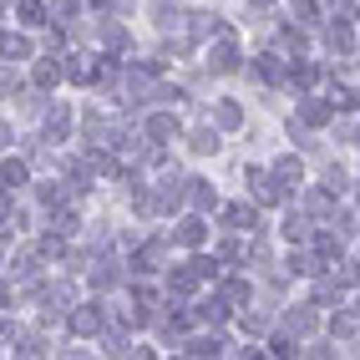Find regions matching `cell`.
Instances as JSON below:
<instances>
[{
	"mask_svg": "<svg viewBox=\"0 0 360 360\" xmlns=\"http://www.w3.org/2000/svg\"><path fill=\"white\" fill-rule=\"evenodd\" d=\"M325 41H330V51H350V46H355V41H350V26H340V20L325 31Z\"/></svg>",
	"mask_w": 360,
	"mask_h": 360,
	"instance_id": "484cf974",
	"label": "cell"
},
{
	"mask_svg": "<svg viewBox=\"0 0 360 360\" xmlns=\"http://www.w3.org/2000/svg\"><path fill=\"white\" fill-rule=\"evenodd\" d=\"M224 350H229V345L219 340V335H198V340L183 345V355H203V360H208V355H224Z\"/></svg>",
	"mask_w": 360,
	"mask_h": 360,
	"instance_id": "e0dca14e",
	"label": "cell"
},
{
	"mask_svg": "<svg viewBox=\"0 0 360 360\" xmlns=\"http://www.w3.org/2000/svg\"><path fill=\"white\" fill-rule=\"evenodd\" d=\"M198 320H203V325H224V320H229V300H224V295L203 300V304H198Z\"/></svg>",
	"mask_w": 360,
	"mask_h": 360,
	"instance_id": "9a60e30c",
	"label": "cell"
},
{
	"mask_svg": "<svg viewBox=\"0 0 360 360\" xmlns=\"http://www.w3.org/2000/svg\"><path fill=\"white\" fill-rule=\"evenodd\" d=\"M208 66H213V77H229V71H238V46H233V31L213 36V46H208Z\"/></svg>",
	"mask_w": 360,
	"mask_h": 360,
	"instance_id": "6da1fadb",
	"label": "cell"
},
{
	"mask_svg": "<svg viewBox=\"0 0 360 360\" xmlns=\"http://www.w3.org/2000/svg\"><path fill=\"white\" fill-rule=\"evenodd\" d=\"M193 269L203 274V279H219L224 269H219V259H193Z\"/></svg>",
	"mask_w": 360,
	"mask_h": 360,
	"instance_id": "74e56055",
	"label": "cell"
},
{
	"mask_svg": "<svg viewBox=\"0 0 360 360\" xmlns=\"http://www.w3.org/2000/svg\"><path fill=\"white\" fill-rule=\"evenodd\" d=\"M264 325H269V320H264V315H259V309H249V315H244V330H249V335H259Z\"/></svg>",
	"mask_w": 360,
	"mask_h": 360,
	"instance_id": "60d3db41",
	"label": "cell"
},
{
	"mask_svg": "<svg viewBox=\"0 0 360 360\" xmlns=\"http://www.w3.org/2000/svg\"><path fill=\"white\" fill-rule=\"evenodd\" d=\"M355 137H360V132H355Z\"/></svg>",
	"mask_w": 360,
	"mask_h": 360,
	"instance_id": "f6af8a7d",
	"label": "cell"
},
{
	"mask_svg": "<svg viewBox=\"0 0 360 360\" xmlns=\"http://www.w3.org/2000/svg\"><path fill=\"white\" fill-rule=\"evenodd\" d=\"M224 31H229V20H219V15H188V36H193V41L224 36Z\"/></svg>",
	"mask_w": 360,
	"mask_h": 360,
	"instance_id": "277c9868",
	"label": "cell"
},
{
	"mask_svg": "<svg viewBox=\"0 0 360 360\" xmlns=\"http://www.w3.org/2000/svg\"><path fill=\"white\" fill-rule=\"evenodd\" d=\"M31 56V41L26 36H6V61H26Z\"/></svg>",
	"mask_w": 360,
	"mask_h": 360,
	"instance_id": "1f68e13d",
	"label": "cell"
},
{
	"mask_svg": "<svg viewBox=\"0 0 360 360\" xmlns=\"http://www.w3.org/2000/svg\"><path fill=\"white\" fill-rule=\"evenodd\" d=\"M36 300L46 304V315H66L71 309V284H46V290H36Z\"/></svg>",
	"mask_w": 360,
	"mask_h": 360,
	"instance_id": "3957f363",
	"label": "cell"
},
{
	"mask_svg": "<svg viewBox=\"0 0 360 360\" xmlns=\"http://www.w3.org/2000/svg\"><path fill=\"white\" fill-rule=\"evenodd\" d=\"M198 279H203V274L193 269V264H183L178 274H167V290H173V295H193V290H198Z\"/></svg>",
	"mask_w": 360,
	"mask_h": 360,
	"instance_id": "7c38bea8",
	"label": "cell"
},
{
	"mask_svg": "<svg viewBox=\"0 0 360 360\" xmlns=\"http://www.w3.org/2000/svg\"><path fill=\"white\" fill-rule=\"evenodd\" d=\"M229 304H249V284L244 279H224V290H219Z\"/></svg>",
	"mask_w": 360,
	"mask_h": 360,
	"instance_id": "83f0119b",
	"label": "cell"
},
{
	"mask_svg": "<svg viewBox=\"0 0 360 360\" xmlns=\"http://www.w3.org/2000/svg\"><path fill=\"white\" fill-rule=\"evenodd\" d=\"M304 233H309V219H304V213H290V219H284V238H290V244H300Z\"/></svg>",
	"mask_w": 360,
	"mask_h": 360,
	"instance_id": "f1b7e54d",
	"label": "cell"
},
{
	"mask_svg": "<svg viewBox=\"0 0 360 360\" xmlns=\"http://www.w3.org/2000/svg\"><path fill=\"white\" fill-rule=\"evenodd\" d=\"M193 153H219V132H213V127H198V132H193Z\"/></svg>",
	"mask_w": 360,
	"mask_h": 360,
	"instance_id": "d6a6232c",
	"label": "cell"
},
{
	"mask_svg": "<svg viewBox=\"0 0 360 360\" xmlns=\"http://www.w3.org/2000/svg\"><path fill=\"white\" fill-rule=\"evenodd\" d=\"M325 188H335V193L345 188V173H340V167H325Z\"/></svg>",
	"mask_w": 360,
	"mask_h": 360,
	"instance_id": "b9f144b4",
	"label": "cell"
},
{
	"mask_svg": "<svg viewBox=\"0 0 360 360\" xmlns=\"http://www.w3.org/2000/svg\"><path fill=\"white\" fill-rule=\"evenodd\" d=\"M117 284H122V269H117L112 259L91 264V290H117Z\"/></svg>",
	"mask_w": 360,
	"mask_h": 360,
	"instance_id": "ba28073f",
	"label": "cell"
},
{
	"mask_svg": "<svg viewBox=\"0 0 360 360\" xmlns=\"http://www.w3.org/2000/svg\"><path fill=\"white\" fill-rule=\"evenodd\" d=\"M269 355H295V340H290V335H274V340H269Z\"/></svg>",
	"mask_w": 360,
	"mask_h": 360,
	"instance_id": "ab89813d",
	"label": "cell"
},
{
	"mask_svg": "<svg viewBox=\"0 0 360 360\" xmlns=\"http://www.w3.org/2000/svg\"><path fill=\"white\" fill-rule=\"evenodd\" d=\"M330 102H335V112H355L360 107V97H355L350 86H330Z\"/></svg>",
	"mask_w": 360,
	"mask_h": 360,
	"instance_id": "4316f807",
	"label": "cell"
},
{
	"mask_svg": "<svg viewBox=\"0 0 360 360\" xmlns=\"http://www.w3.org/2000/svg\"><path fill=\"white\" fill-rule=\"evenodd\" d=\"M304 213H335V198L315 188V193H304Z\"/></svg>",
	"mask_w": 360,
	"mask_h": 360,
	"instance_id": "4dcf8cb0",
	"label": "cell"
},
{
	"mask_svg": "<svg viewBox=\"0 0 360 360\" xmlns=\"http://www.w3.org/2000/svg\"><path fill=\"white\" fill-rule=\"evenodd\" d=\"M330 117H335V102H315V97H309V102L300 107V122H309V127H325Z\"/></svg>",
	"mask_w": 360,
	"mask_h": 360,
	"instance_id": "8fae6325",
	"label": "cell"
},
{
	"mask_svg": "<svg viewBox=\"0 0 360 360\" xmlns=\"http://www.w3.org/2000/svg\"><path fill=\"white\" fill-rule=\"evenodd\" d=\"M173 132H178V117H167V112H158L153 122H148V137H153V142H167Z\"/></svg>",
	"mask_w": 360,
	"mask_h": 360,
	"instance_id": "d6986e66",
	"label": "cell"
},
{
	"mask_svg": "<svg viewBox=\"0 0 360 360\" xmlns=\"http://www.w3.org/2000/svg\"><path fill=\"white\" fill-rule=\"evenodd\" d=\"M290 82H295L300 91H309V86H315V82H320V66H309V61H300V66L290 71Z\"/></svg>",
	"mask_w": 360,
	"mask_h": 360,
	"instance_id": "603a6c76",
	"label": "cell"
},
{
	"mask_svg": "<svg viewBox=\"0 0 360 360\" xmlns=\"http://www.w3.org/2000/svg\"><path fill=\"white\" fill-rule=\"evenodd\" d=\"M315 259H320V264L340 259V229H320V233H315Z\"/></svg>",
	"mask_w": 360,
	"mask_h": 360,
	"instance_id": "9c48e42d",
	"label": "cell"
},
{
	"mask_svg": "<svg viewBox=\"0 0 360 360\" xmlns=\"http://www.w3.org/2000/svg\"><path fill=\"white\" fill-rule=\"evenodd\" d=\"M158 335H162V340H183V335H188V315H167L158 325Z\"/></svg>",
	"mask_w": 360,
	"mask_h": 360,
	"instance_id": "cb8c5ba5",
	"label": "cell"
},
{
	"mask_svg": "<svg viewBox=\"0 0 360 360\" xmlns=\"http://www.w3.org/2000/svg\"><path fill=\"white\" fill-rule=\"evenodd\" d=\"M274 178H279V188H284V193H290V188H300V178H304L300 158H279V162H274Z\"/></svg>",
	"mask_w": 360,
	"mask_h": 360,
	"instance_id": "30bf717a",
	"label": "cell"
},
{
	"mask_svg": "<svg viewBox=\"0 0 360 360\" xmlns=\"http://www.w3.org/2000/svg\"><path fill=\"white\" fill-rule=\"evenodd\" d=\"M51 20L71 26V20H77V6H71V0H51Z\"/></svg>",
	"mask_w": 360,
	"mask_h": 360,
	"instance_id": "d590c367",
	"label": "cell"
},
{
	"mask_svg": "<svg viewBox=\"0 0 360 360\" xmlns=\"http://www.w3.org/2000/svg\"><path fill=\"white\" fill-rule=\"evenodd\" d=\"M224 224L229 229H259V208L254 203H233V208H224Z\"/></svg>",
	"mask_w": 360,
	"mask_h": 360,
	"instance_id": "8992f818",
	"label": "cell"
},
{
	"mask_svg": "<svg viewBox=\"0 0 360 360\" xmlns=\"http://www.w3.org/2000/svg\"><path fill=\"white\" fill-rule=\"evenodd\" d=\"M249 6H259V11H264V6H274V0H249Z\"/></svg>",
	"mask_w": 360,
	"mask_h": 360,
	"instance_id": "ee69618b",
	"label": "cell"
},
{
	"mask_svg": "<svg viewBox=\"0 0 360 360\" xmlns=\"http://www.w3.org/2000/svg\"><path fill=\"white\" fill-rule=\"evenodd\" d=\"M330 335H335V340H350V335H355V315H335L330 320Z\"/></svg>",
	"mask_w": 360,
	"mask_h": 360,
	"instance_id": "e575fe53",
	"label": "cell"
},
{
	"mask_svg": "<svg viewBox=\"0 0 360 360\" xmlns=\"http://www.w3.org/2000/svg\"><path fill=\"white\" fill-rule=\"evenodd\" d=\"M325 11L330 15H350V0H325Z\"/></svg>",
	"mask_w": 360,
	"mask_h": 360,
	"instance_id": "7bdbcfd3",
	"label": "cell"
},
{
	"mask_svg": "<svg viewBox=\"0 0 360 360\" xmlns=\"http://www.w3.org/2000/svg\"><path fill=\"white\" fill-rule=\"evenodd\" d=\"M66 325H71V335H77V340H91V335H102V304H77Z\"/></svg>",
	"mask_w": 360,
	"mask_h": 360,
	"instance_id": "7a4b0ae2",
	"label": "cell"
},
{
	"mask_svg": "<svg viewBox=\"0 0 360 360\" xmlns=\"http://www.w3.org/2000/svg\"><path fill=\"white\" fill-rule=\"evenodd\" d=\"M203 238H208V224H203V219H183V224H178V244H188V249H198Z\"/></svg>",
	"mask_w": 360,
	"mask_h": 360,
	"instance_id": "2e32d148",
	"label": "cell"
},
{
	"mask_svg": "<svg viewBox=\"0 0 360 360\" xmlns=\"http://www.w3.org/2000/svg\"><path fill=\"white\" fill-rule=\"evenodd\" d=\"M290 11H295V20L309 26V20H315V0H290Z\"/></svg>",
	"mask_w": 360,
	"mask_h": 360,
	"instance_id": "8d00e7d4",
	"label": "cell"
},
{
	"mask_svg": "<svg viewBox=\"0 0 360 360\" xmlns=\"http://www.w3.org/2000/svg\"><path fill=\"white\" fill-rule=\"evenodd\" d=\"M213 122L233 132V127H244V112H238V102H213Z\"/></svg>",
	"mask_w": 360,
	"mask_h": 360,
	"instance_id": "5bb4252c",
	"label": "cell"
},
{
	"mask_svg": "<svg viewBox=\"0 0 360 360\" xmlns=\"http://www.w3.org/2000/svg\"><path fill=\"white\" fill-rule=\"evenodd\" d=\"M15 15H20V26H41V20L51 15V11H46L41 0H20V11H15Z\"/></svg>",
	"mask_w": 360,
	"mask_h": 360,
	"instance_id": "44dd1931",
	"label": "cell"
},
{
	"mask_svg": "<svg viewBox=\"0 0 360 360\" xmlns=\"http://www.w3.org/2000/svg\"><path fill=\"white\" fill-rule=\"evenodd\" d=\"M0 178H6V188H26V162H11V158H6Z\"/></svg>",
	"mask_w": 360,
	"mask_h": 360,
	"instance_id": "f546056e",
	"label": "cell"
},
{
	"mask_svg": "<svg viewBox=\"0 0 360 360\" xmlns=\"http://www.w3.org/2000/svg\"><path fill=\"white\" fill-rule=\"evenodd\" d=\"M279 46H284V51H300V46H304V31H279Z\"/></svg>",
	"mask_w": 360,
	"mask_h": 360,
	"instance_id": "f35d334b",
	"label": "cell"
},
{
	"mask_svg": "<svg viewBox=\"0 0 360 360\" xmlns=\"http://www.w3.org/2000/svg\"><path fill=\"white\" fill-rule=\"evenodd\" d=\"M153 20H158L162 31H173V20H178V6H173V0H153Z\"/></svg>",
	"mask_w": 360,
	"mask_h": 360,
	"instance_id": "d4e9b609",
	"label": "cell"
},
{
	"mask_svg": "<svg viewBox=\"0 0 360 360\" xmlns=\"http://www.w3.org/2000/svg\"><path fill=\"white\" fill-rule=\"evenodd\" d=\"M102 41L112 46V51H122V46H127V31L117 26V20H107V26H102Z\"/></svg>",
	"mask_w": 360,
	"mask_h": 360,
	"instance_id": "836d02e7",
	"label": "cell"
},
{
	"mask_svg": "<svg viewBox=\"0 0 360 360\" xmlns=\"http://www.w3.org/2000/svg\"><path fill=\"white\" fill-rule=\"evenodd\" d=\"M188 203H193L198 213H203V208H213V183H203V178H193V183H188Z\"/></svg>",
	"mask_w": 360,
	"mask_h": 360,
	"instance_id": "ffe728a7",
	"label": "cell"
},
{
	"mask_svg": "<svg viewBox=\"0 0 360 360\" xmlns=\"http://www.w3.org/2000/svg\"><path fill=\"white\" fill-rule=\"evenodd\" d=\"M162 264V244H142V254L132 259V274H153Z\"/></svg>",
	"mask_w": 360,
	"mask_h": 360,
	"instance_id": "ac0fdd59",
	"label": "cell"
},
{
	"mask_svg": "<svg viewBox=\"0 0 360 360\" xmlns=\"http://www.w3.org/2000/svg\"><path fill=\"white\" fill-rule=\"evenodd\" d=\"M66 132H71V112H66V107H51V112H46V137H51V142H66Z\"/></svg>",
	"mask_w": 360,
	"mask_h": 360,
	"instance_id": "4fadbf2b",
	"label": "cell"
},
{
	"mask_svg": "<svg viewBox=\"0 0 360 360\" xmlns=\"http://www.w3.org/2000/svg\"><path fill=\"white\" fill-rule=\"evenodd\" d=\"M315 325H320V320H315V309H309V304H295L290 315H284V330H290V335H309Z\"/></svg>",
	"mask_w": 360,
	"mask_h": 360,
	"instance_id": "52a82bcc",
	"label": "cell"
},
{
	"mask_svg": "<svg viewBox=\"0 0 360 360\" xmlns=\"http://www.w3.org/2000/svg\"><path fill=\"white\" fill-rule=\"evenodd\" d=\"M254 77H259V82H269V86L290 82V77H284V61H279V56H254Z\"/></svg>",
	"mask_w": 360,
	"mask_h": 360,
	"instance_id": "5b68a950",
	"label": "cell"
},
{
	"mask_svg": "<svg viewBox=\"0 0 360 360\" xmlns=\"http://www.w3.org/2000/svg\"><path fill=\"white\" fill-rule=\"evenodd\" d=\"M66 77V71H61V61H51V56H46L41 66H36V86H56Z\"/></svg>",
	"mask_w": 360,
	"mask_h": 360,
	"instance_id": "7402d4cb",
	"label": "cell"
}]
</instances>
